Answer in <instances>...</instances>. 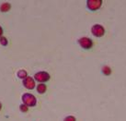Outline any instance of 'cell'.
<instances>
[{
	"label": "cell",
	"instance_id": "5",
	"mask_svg": "<svg viewBox=\"0 0 126 121\" xmlns=\"http://www.w3.org/2000/svg\"><path fill=\"white\" fill-rule=\"evenodd\" d=\"M101 1L100 0H88L87 2V7H88L89 10L91 11H95L98 9L100 6H101Z\"/></svg>",
	"mask_w": 126,
	"mask_h": 121
},
{
	"label": "cell",
	"instance_id": "13",
	"mask_svg": "<svg viewBox=\"0 0 126 121\" xmlns=\"http://www.w3.org/2000/svg\"><path fill=\"white\" fill-rule=\"evenodd\" d=\"M63 121H76V118L73 116H68L63 119Z\"/></svg>",
	"mask_w": 126,
	"mask_h": 121
},
{
	"label": "cell",
	"instance_id": "7",
	"mask_svg": "<svg viewBox=\"0 0 126 121\" xmlns=\"http://www.w3.org/2000/svg\"><path fill=\"white\" fill-rule=\"evenodd\" d=\"M36 90H37V93H39L40 94H43L47 90V86L45 85V83H39L36 87Z\"/></svg>",
	"mask_w": 126,
	"mask_h": 121
},
{
	"label": "cell",
	"instance_id": "10",
	"mask_svg": "<svg viewBox=\"0 0 126 121\" xmlns=\"http://www.w3.org/2000/svg\"><path fill=\"white\" fill-rule=\"evenodd\" d=\"M7 43H8V41H7V39L5 37V36L0 37V44H1V45H3V46H7Z\"/></svg>",
	"mask_w": 126,
	"mask_h": 121
},
{
	"label": "cell",
	"instance_id": "8",
	"mask_svg": "<svg viewBox=\"0 0 126 121\" xmlns=\"http://www.w3.org/2000/svg\"><path fill=\"white\" fill-rule=\"evenodd\" d=\"M11 8V5L9 3H4L0 6V11L1 12H7Z\"/></svg>",
	"mask_w": 126,
	"mask_h": 121
},
{
	"label": "cell",
	"instance_id": "2",
	"mask_svg": "<svg viewBox=\"0 0 126 121\" xmlns=\"http://www.w3.org/2000/svg\"><path fill=\"white\" fill-rule=\"evenodd\" d=\"M34 80L39 81L40 83H44V82L48 81L50 80V74L46 71H40L37 72L35 75H34Z\"/></svg>",
	"mask_w": 126,
	"mask_h": 121
},
{
	"label": "cell",
	"instance_id": "9",
	"mask_svg": "<svg viewBox=\"0 0 126 121\" xmlns=\"http://www.w3.org/2000/svg\"><path fill=\"white\" fill-rule=\"evenodd\" d=\"M17 76H18V78L21 79V80L23 81L25 78H27V77H28V73H27V71H26L25 69H20V70H18V71Z\"/></svg>",
	"mask_w": 126,
	"mask_h": 121
},
{
	"label": "cell",
	"instance_id": "14",
	"mask_svg": "<svg viewBox=\"0 0 126 121\" xmlns=\"http://www.w3.org/2000/svg\"><path fill=\"white\" fill-rule=\"evenodd\" d=\"M2 36H3V29L0 26V37H2Z\"/></svg>",
	"mask_w": 126,
	"mask_h": 121
},
{
	"label": "cell",
	"instance_id": "3",
	"mask_svg": "<svg viewBox=\"0 0 126 121\" xmlns=\"http://www.w3.org/2000/svg\"><path fill=\"white\" fill-rule=\"evenodd\" d=\"M78 44L84 49H90L93 46V42L90 38L88 37H82L78 40Z\"/></svg>",
	"mask_w": 126,
	"mask_h": 121
},
{
	"label": "cell",
	"instance_id": "1",
	"mask_svg": "<svg viewBox=\"0 0 126 121\" xmlns=\"http://www.w3.org/2000/svg\"><path fill=\"white\" fill-rule=\"evenodd\" d=\"M21 100H22V103L26 104L29 107H33L37 104V99H36V97L33 94H32V93H23V95L21 97Z\"/></svg>",
	"mask_w": 126,
	"mask_h": 121
},
{
	"label": "cell",
	"instance_id": "6",
	"mask_svg": "<svg viewBox=\"0 0 126 121\" xmlns=\"http://www.w3.org/2000/svg\"><path fill=\"white\" fill-rule=\"evenodd\" d=\"M91 32L93 33V35L97 36V37H101L102 35H104L105 30H104V28L102 27L101 25L96 24L92 27V29H91Z\"/></svg>",
	"mask_w": 126,
	"mask_h": 121
},
{
	"label": "cell",
	"instance_id": "12",
	"mask_svg": "<svg viewBox=\"0 0 126 121\" xmlns=\"http://www.w3.org/2000/svg\"><path fill=\"white\" fill-rule=\"evenodd\" d=\"M102 71L105 75H110L111 73V70H110V68H109V67H104V68H102Z\"/></svg>",
	"mask_w": 126,
	"mask_h": 121
},
{
	"label": "cell",
	"instance_id": "4",
	"mask_svg": "<svg viewBox=\"0 0 126 121\" xmlns=\"http://www.w3.org/2000/svg\"><path fill=\"white\" fill-rule=\"evenodd\" d=\"M22 83H23V86H24L26 89L28 90H33L35 88V80L32 77L28 76L27 78H25L23 81H22Z\"/></svg>",
	"mask_w": 126,
	"mask_h": 121
},
{
	"label": "cell",
	"instance_id": "15",
	"mask_svg": "<svg viewBox=\"0 0 126 121\" xmlns=\"http://www.w3.org/2000/svg\"><path fill=\"white\" fill-rule=\"evenodd\" d=\"M1 109H2V103H0V110H1Z\"/></svg>",
	"mask_w": 126,
	"mask_h": 121
},
{
	"label": "cell",
	"instance_id": "11",
	"mask_svg": "<svg viewBox=\"0 0 126 121\" xmlns=\"http://www.w3.org/2000/svg\"><path fill=\"white\" fill-rule=\"evenodd\" d=\"M19 110H20L22 113H26V112L29 111V106H27L24 103H21L20 105H19Z\"/></svg>",
	"mask_w": 126,
	"mask_h": 121
}]
</instances>
